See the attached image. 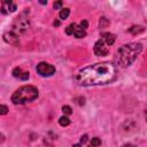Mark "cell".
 <instances>
[{
  "mask_svg": "<svg viewBox=\"0 0 147 147\" xmlns=\"http://www.w3.org/2000/svg\"><path fill=\"white\" fill-rule=\"evenodd\" d=\"M38 90L32 85H24L17 88L11 95V102L14 105H23L26 102H31L38 98Z\"/></svg>",
  "mask_w": 147,
  "mask_h": 147,
  "instance_id": "cell-3",
  "label": "cell"
},
{
  "mask_svg": "<svg viewBox=\"0 0 147 147\" xmlns=\"http://www.w3.org/2000/svg\"><path fill=\"white\" fill-rule=\"evenodd\" d=\"M62 1H55L54 3H53V8L54 9H62Z\"/></svg>",
  "mask_w": 147,
  "mask_h": 147,
  "instance_id": "cell-19",
  "label": "cell"
},
{
  "mask_svg": "<svg viewBox=\"0 0 147 147\" xmlns=\"http://www.w3.org/2000/svg\"><path fill=\"white\" fill-rule=\"evenodd\" d=\"M123 147H136V146L132 144H125V145H123Z\"/></svg>",
  "mask_w": 147,
  "mask_h": 147,
  "instance_id": "cell-22",
  "label": "cell"
},
{
  "mask_svg": "<svg viewBox=\"0 0 147 147\" xmlns=\"http://www.w3.org/2000/svg\"><path fill=\"white\" fill-rule=\"evenodd\" d=\"M69 15H70V9L69 8H62V10L59 14V17L61 20H67L69 17Z\"/></svg>",
  "mask_w": 147,
  "mask_h": 147,
  "instance_id": "cell-12",
  "label": "cell"
},
{
  "mask_svg": "<svg viewBox=\"0 0 147 147\" xmlns=\"http://www.w3.org/2000/svg\"><path fill=\"white\" fill-rule=\"evenodd\" d=\"M72 147H86V146H84V145H80V144H76V145H74Z\"/></svg>",
  "mask_w": 147,
  "mask_h": 147,
  "instance_id": "cell-23",
  "label": "cell"
},
{
  "mask_svg": "<svg viewBox=\"0 0 147 147\" xmlns=\"http://www.w3.org/2000/svg\"><path fill=\"white\" fill-rule=\"evenodd\" d=\"M13 76L16 77V78H18V79H21V80H26V79L30 77L29 71H23V69L20 68V67L14 68V70H13Z\"/></svg>",
  "mask_w": 147,
  "mask_h": 147,
  "instance_id": "cell-10",
  "label": "cell"
},
{
  "mask_svg": "<svg viewBox=\"0 0 147 147\" xmlns=\"http://www.w3.org/2000/svg\"><path fill=\"white\" fill-rule=\"evenodd\" d=\"M93 51H94V54H95L96 56H106V55H108V53H109V45H108L105 40H102V39L100 38V39L95 42Z\"/></svg>",
  "mask_w": 147,
  "mask_h": 147,
  "instance_id": "cell-6",
  "label": "cell"
},
{
  "mask_svg": "<svg viewBox=\"0 0 147 147\" xmlns=\"http://www.w3.org/2000/svg\"><path fill=\"white\" fill-rule=\"evenodd\" d=\"M59 24H60L59 21H54V25H59Z\"/></svg>",
  "mask_w": 147,
  "mask_h": 147,
  "instance_id": "cell-24",
  "label": "cell"
},
{
  "mask_svg": "<svg viewBox=\"0 0 147 147\" xmlns=\"http://www.w3.org/2000/svg\"><path fill=\"white\" fill-rule=\"evenodd\" d=\"M141 51H142V45L140 42H131L123 45L117 49L115 61L122 68L129 67L136 61V59L141 53Z\"/></svg>",
  "mask_w": 147,
  "mask_h": 147,
  "instance_id": "cell-2",
  "label": "cell"
},
{
  "mask_svg": "<svg viewBox=\"0 0 147 147\" xmlns=\"http://www.w3.org/2000/svg\"><path fill=\"white\" fill-rule=\"evenodd\" d=\"M100 145H101V140H100L98 137L92 138V140H91V146H93V147H98V146H100Z\"/></svg>",
  "mask_w": 147,
  "mask_h": 147,
  "instance_id": "cell-15",
  "label": "cell"
},
{
  "mask_svg": "<svg viewBox=\"0 0 147 147\" xmlns=\"http://www.w3.org/2000/svg\"><path fill=\"white\" fill-rule=\"evenodd\" d=\"M65 33L67 34H72L76 38H84L86 36V31L84 29H82L78 24L76 23H71L70 25H68L65 28Z\"/></svg>",
  "mask_w": 147,
  "mask_h": 147,
  "instance_id": "cell-7",
  "label": "cell"
},
{
  "mask_svg": "<svg viewBox=\"0 0 147 147\" xmlns=\"http://www.w3.org/2000/svg\"><path fill=\"white\" fill-rule=\"evenodd\" d=\"M3 39H5L6 42H8V44H10V45H13V46H18V45H20L18 36H17L15 32H13V31L6 32V33L3 34Z\"/></svg>",
  "mask_w": 147,
  "mask_h": 147,
  "instance_id": "cell-9",
  "label": "cell"
},
{
  "mask_svg": "<svg viewBox=\"0 0 147 147\" xmlns=\"http://www.w3.org/2000/svg\"><path fill=\"white\" fill-rule=\"evenodd\" d=\"M30 28V21H29V17L25 15V13L21 14L14 22L13 24V32H15L17 36L18 34H22V33H25Z\"/></svg>",
  "mask_w": 147,
  "mask_h": 147,
  "instance_id": "cell-4",
  "label": "cell"
},
{
  "mask_svg": "<svg viewBox=\"0 0 147 147\" xmlns=\"http://www.w3.org/2000/svg\"><path fill=\"white\" fill-rule=\"evenodd\" d=\"M129 31H130V32H132L133 34H137V33L142 32V31H144V28H142V26H140V25H139V26H137V25H136V26L130 28V29H129Z\"/></svg>",
  "mask_w": 147,
  "mask_h": 147,
  "instance_id": "cell-14",
  "label": "cell"
},
{
  "mask_svg": "<svg viewBox=\"0 0 147 147\" xmlns=\"http://www.w3.org/2000/svg\"><path fill=\"white\" fill-rule=\"evenodd\" d=\"M62 111H63L64 115H70V114H72V109H71L70 106H63V107H62Z\"/></svg>",
  "mask_w": 147,
  "mask_h": 147,
  "instance_id": "cell-16",
  "label": "cell"
},
{
  "mask_svg": "<svg viewBox=\"0 0 147 147\" xmlns=\"http://www.w3.org/2000/svg\"><path fill=\"white\" fill-rule=\"evenodd\" d=\"M36 70L42 77H49V76H53L55 74V67H53L52 64H49L47 62H40V63H38Z\"/></svg>",
  "mask_w": 147,
  "mask_h": 147,
  "instance_id": "cell-5",
  "label": "cell"
},
{
  "mask_svg": "<svg viewBox=\"0 0 147 147\" xmlns=\"http://www.w3.org/2000/svg\"><path fill=\"white\" fill-rule=\"evenodd\" d=\"M16 9H17L16 5H15L13 1H10V0L2 1V3H1V11H2L3 14H6V15L14 13Z\"/></svg>",
  "mask_w": 147,
  "mask_h": 147,
  "instance_id": "cell-8",
  "label": "cell"
},
{
  "mask_svg": "<svg viewBox=\"0 0 147 147\" xmlns=\"http://www.w3.org/2000/svg\"><path fill=\"white\" fill-rule=\"evenodd\" d=\"M87 141V134H84V136H82V138H80V145H85V142Z\"/></svg>",
  "mask_w": 147,
  "mask_h": 147,
  "instance_id": "cell-21",
  "label": "cell"
},
{
  "mask_svg": "<svg viewBox=\"0 0 147 147\" xmlns=\"http://www.w3.org/2000/svg\"><path fill=\"white\" fill-rule=\"evenodd\" d=\"M116 78V68L110 62L95 63L83 68L76 75V82L80 86L102 85Z\"/></svg>",
  "mask_w": 147,
  "mask_h": 147,
  "instance_id": "cell-1",
  "label": "cell"
},
{
  "mask_svg": "<svg viewBox=\"0 0 147 147\" xmlns=\"http://www.w3.org/2000/svg\"><path fill=\"white\" fill-rule=\"evenodd\" d=\"M100 28H106L108 24H109V21L106 18V17H101V20H100Z\"/></svg>",
  "mask_w": 147,
  "mask_h": 147,
  "instance_id": "cell-17",
  "label": "cell"
},
{
  "mask_svg": "<svg viewBox=\"0 0 147 147\" xmlns=\"http://www.w3.org/2000/svg\"><path fill=\"white\" fill-rule=\"evenodd\" d=\"M79 26L82 28V29H84V30H86L87 28H88V23H87V21L86 20H83L80 23H79Z\"/></svg>",
  "mask_w": 147,
  "mask_h": 147,
  "instance_id": "cell-20",
  "label": "cell"
},
{
  "mask_svg": "<svg viewBox=\"0 0 147 147\" xmlns=\"http://www.w3.org/2000/svg\"><path fill=\"white\" fill-rule=\"evenodd\" d=\"M8 113V108L5 105H0V115H6Z\"/></svg>",
  "mask_w": 147,
  "mask_h": 147,
  "instance_id": "cell-18",
  "label": "cell"
},
{
  "mask_svg": "<svg viewBox=\"0 0 147 147\" xmlns=\"http://www.w3.org/2000/svg\"><path fill=\"white\" fill-rule=\"evenodd\" d=\"M59 124H60L61 126H68V125L70 124V119H69L67 116H62V117L59 118Z\"/></svg>",
  "mask_w": 147,
  "mask_h": 147,
  "instance_id": "cell-13",
  "label": "cell"
},
{
  "mask_svg": "<svg viewBox=\"0 0 147 147\" xmlns=\"http://www.w3.org/2000/svg\"><path fill=\"white\" fill-rule=\"evenodd\" d=\"M101 39L105 40V41L110 46V45L114 44V41H115V39H116V36H115L114 33H110V32H103V33L101 34Z\"/></svg>",
  "mask_w": 147,
  "mask_h": 147,
  "instance_id": "cell-11",
  "label": "cell"
}]
</instances>
